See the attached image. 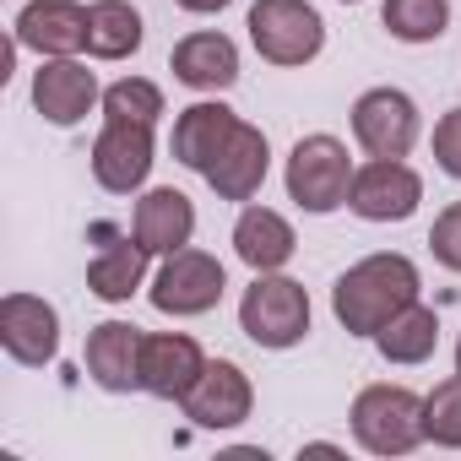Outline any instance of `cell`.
Masks as SVG:
<instances>
[{
  "label": "cell",
  "instance_id": "1",
  "mask_svg": "<svg viewBox=\"0 0 461 461\" xmlns=\"http://www.w3.org/2000/svg\"><path fill=\"white\" fill-rule=\"evenodd\" d=\"M418 267L396 250L364 256L358 267H348L331 288V315L348 337H375L396 310H407L418 299Z\"/></svg>",
  "mask_w": 461,
  "mask_h": 461
},
{
  "label": "cell",
  "instance_id": "2",
  "mask_svg": "<svg viewBox=\"0 0 461 461\" xmlns=\"http://www.w3.org/2000/svg\"><path fill=\"white\" fill-rule=\"evenodd\" d=\"M353 158L337 136L315 131V136H299L294 152H288V168H283V185H288V201L310 217H326L337 206H348V190H353Z\"/></svg>",
  "mask_w": 461,
  "mask_h": 461
},
{
  "label": "cell",
  "instance_id": "3",
  "mask_svg": "<svg viewBox=\"0 0 461 461\" xmlns=\"http://www.w3.org/2000/svg\"><path fill=\"white\" fill-rule=\"evenodd\" d=\"M240 331L256 348L288 353L310 337V294L304 283L283 277V272H256V283L240 299Z\"/></svg>",
  "mask_w": 461,
  "mask_h": 461
},
{
  "label": "cell",
  "instance_id": "4",
  "mask_svg": "<svg viewBox=\"0 0 461 461\" xmlns=\"http://www.w3.org/2000/svg\"><path fill=\"white\" fill-rule=\"evenodd\" d=\"M353 439L369 456H407L418 450L423 434V396L407 385H364L353 396Z\"/></svg>",
  "mask_w": 461,
  "mask_h": 461
},
{
  "label": "cell",
  "instance_id": "5",
  "mask_svg": "<svg viewBox=\"0 0 461 461\" xmlns=\"http://www.w3.org/2000/svg\"><path fill=\"white\" fill-rule=\"evenodd\" d=\"M245 28L267 66H310L326 50V23L310 0H256Z\"/></svg>",
  "mask_w": 461,
  "mask_h": 461
},
{
  "label": "cell",
  "instance_id": "6",
  "mask_svg": "<svg viewBox=\"0 0 461 461\" xmlns=\"http://www.w3.org/2000/svg\"><path fill=\"white\" fill-rule=\"evenodd\" d=\"M222 288H228L222 261H217V256H206V250H195V245H185V250L163 256V267H158V277H152L147 299H152V310H158V315L190 321V315L217 310V304H222Z\"/></svg>",
  "mask_w": 461,
  "mask_h": 461
},
{
  "label": "cell",
  "instance_id": "7",
  "mask_svg": "<svg viewBox=\"0 0 461 461\" xmlns=\"http://www.w3.org/2000/svg\"><path fill=\"white\" fill-rule=\"evenodd\" d=\"M353 141L369 158H407L418 147V104L402 87H369L353 104Z\"/></svg>",
  "mask_w": 461,
  "mask_h": 461
},
{
  "label": "cell",
  "instance_id": "8",
  "mask_svg": "<svg viewBox=\"0 0 461 461\" xmlns=\"http://www.w3.org/2000/svg\"><path fill=\"white\" fill-rule=\"evenodd\" d=\"M418 201H423V179L418 168H407V158H369L348 190V206L364 222H407Z\"/></svg>",
  "mask_w": 461,
  "mask_h": 461
},
{
  "label": "cell",
  "instance_id": "9",
  "mask_svg": "<svg viewBox=\"0 0 461 461\" xmlns=\"http://www.w3.org/2000/svg\"><path fill=\"white\" fill-rule=\"evenodd\" d=\"M179 407H185V418L195 429H240L250 418V407H256V385L234 358H206L201 380L185 391Z\"/></svg>",
  "mask_w": 461,
  "mask_h": 461
},
{
  "label": "cell",
  "instance_id": "10",
  "mask_svg": "<svg viewBox=\"0 0 461 461\" xmlns=\"http://www.w3.org/2000/svg\"><path fill=\"white\" fill-rule=\"evenodd\" d=\"M0 348L23 369H44L60 353V315L39 294H6L0 299Z\"/></svg>",
  "mask_w": 461,
  "mask_h": 461
},
{
  "label": "cell",
  "instance_id": "11",
  "mask_svg": "<svg viewBox=\"0 0 461 461\" xmlns=\"http://www.w3.org/2000/svg\"><path fill=\"white\" fill-rule=\"evenodd\" d=\"M152 125L136 120H104L98 141H93V179L109 195H136L152 174Z\"/></svg>",
  "mask_w": 461,
  "mask_h": 461
},
{
  "label": "cell",
  "instance_id": "12",
  "mask_svg": "<svg viewBox=\"0 0 461 461\" xmlns=\"http://www.w3.org/2000/svg\"><path fill=\"white\" fill-rule=\"evenodd\" d=\"M17 50H33L39 60H66L87 50V6L82 0H28L12 23Z\"/></svg>",
  "mask_w": 461,
  "mask_h": 461
},
{
  "label": "cell",
  "instance_id": "13",
  "mask_svg": "<svg viewBox=\"0 0 461 461\" xmlns=\"http://www.w3.org/2000/svg\"><path fill=\"white\" fill-rule=\"evenodd\" d=\"M93 104H104V87H98V77H93L77 55L44 60V66L33 71V109H39L50 125L71 131V125H82V120L93 114Z\"/></svg>",
  "mask_w": 461,
  "mask_h": 461
},
{
  "label": "cell",
  "instance_id": "14",
  "mask_svg": "<svg viewBox=\"0 0 461 461\" xmlns=\"http://www.w3.org/2000/svg\"><path fill=\"white\" fill-rule=\"evenodd\" d=\"M141 331L131 321H104L87 331V348H82V364L93 375L98 391L109 396H125V391H141Z\"/></svg>",
  "mask_w": 461,
  "mask_h": 461
},
{
  "label": "cell",
  "instance_id": "15",
  "mask_svg": "<svg viewBox=\"0 0 461 461\" xmlns=\"http://www.w3.org/2000/svg\"><path fill=\"white\" fill-rule=\"evenodd\" d=\"M206 353L185 331H152L141 342V391L158 402H185V391L201 380Z\"/></svg>",
  "mask_w": 461,
  "mask_h": 461
},
{
  "label": "cell",
  "instance_id": "16",
  "mask_svg": "<svg viewBox=\"0 0 461 461\" xmlns=\"http://www.w3.org/2000/svg\"><path fill=\"white\" fill-rule=\"evenodd\" d=\"M267 168H272V147H267V131H256V125H245L240 120V131L222 141V152L206 163V185L222 195V201H250L261 185H267Z\"/></svg>",
  "mask_w": 461,
  "mask_h": 461
},
{
  "label": "cell",
  "instance_id": "17",
  "mask_svg": "<svg viewBox=\"0 0 461 461\" xmlns=\"http://www.w3.org/2000/svg\"><path fill=\"white\" fill-rule=\"evenodd\" d=\"M168 66H174V82H185L190 93H222L240 82V44L217 28H201L174 44Z\"/></svg>",
  "mask_w": 461,
  "mask_h": 461
},
{
  "label": "cell",
  "instance_id": "18",
  "mask_svg": "<svg viewBox=\"0 0 461 461\" xmlns=\"http://www.w3.org/2000/svg\"><path fill=\"white\" fill-rule=\"evenodd\" d=\"M98 256L87 261V294L104 304H131L136 288L147 283V261L152 250L136 234H114V228H98Z\"/></svg>",
  "mask_w": 461,
  "mask_h": 461
},
{
  "label": "cell",
  "instance_id": "19",
  "mask_svg": "<svg viewBox=\"0 0 461 461\" xmlns=\"http://www.w3.org/2000/svg\"><path fill=\"white\" fill-rule=\"evenodd\" d=\"M131 234H136L152 256L185 250V245L195 240V206H190V195L174 190V185L147 190V195L136 201V212H131Z\"/></svg>",
  "mask_w": 461,
  "mask_h": 461
},
{
  "label": "cell",
  "instance_id": "20",
  "mask_svg": "<svg viewBox=\"0 0 461 461\" xmlns=\"http://www.w3.org/2000/svg\"><path fill=\"white\" fill-rule=\"evenodd\" d=\"M299 250V234L294 222L272 206H245L240 222H234V256L250 267V272H283Z\"/></svg>",
  "mask_w": 461,
  "mask_h": 461
},
{
  "label": "cell",
  "instance_id": "21",
  "mask_svg": "<svg viewBox=\"0 0 461 461\" xmlns=\"http://www.w3.org/2000/svg\"><path fill=\"white\" fill-rule=\"evenodd\" d=\"M234 131H240V114H234V109H228V104H217V98H201V104L179 109L168 147H174V158H179L185 168L206 174V163L222 152V141L234 136Z\"/></svg>",
  "mask_w": 461,
  "mask_h": 461
},
{
  "label": "cell",
  "instance_id": "22",
  "mask_svg": "<svg viewBox=\"0 0 461 461\" xmlns=\"http://www.w3.org/2000/svg\"><path fill=\"white\" fill-rule=\"evenodd\" d=\"M375 348H380V358L385 364H402V369H412V364H429L434 358V348H439V315L429 310V304H407V310H396L380 331H375Z\"/></svg>",
  "mask_w": 461,
  "mask_h": 461
},
{
  "label": "cell",
  "instance_id": "23",
  "mask_svg": "<svg viewBox=\"0 0 461 461\" xmlns=\"http://www.w3.org/2000/svg\"><path fill=\"white\" fill-rule=\"evenodd\" d=\"M141 12L131 0H93L87 6V55L93 60H131L141 50Z\"/></svg>",
  "mask_w": 461,
  "mask_h": 461
},
{
  "label": "cell",
  "instance_id": "24",
  "mask_svg": "<svg viewBox=\"0 0 461 461\" xmlns=\"http://www.w3.org/2000/svg\"><path fill=\"white\" fill-rule=\"evenodd\" d=\"M380 23L402 44H434L450 28V0H385Z\"/></svg>",
  "mask_w": 461,
  "mask_h": 461
},
{
  "label": "cell",
  "instance_id": "25",
  "mask_svg": "<svg viewBox=\"0 0 461 461\" xmlns=\"http://www.w3.org/2000/svg\"><path fill=\"white\" fill-rule=\"evenodd\" d=\"M104 120L158 125V120H163V87L147 82V77H120L114 87H104Z\"/></svg>",
  "mask_w": 461,
  "mask_h": 461
},
{
  "label": "cell",
  "instance_id": "26",
  "mask_svg": "<svg viewBox=\"0 0 461 461\" xmlns=\"http://www.w3.org/2000/svg\"><path fill=\"white\" fill-rule=\"evenodd\" d=\"M423 434L445 450H461V375L439 380L423 396Z\"/></svg>",
  "mask_w": 461,
  "mask_h": 461
},
{
  "label": "cell",
  "instance_id": "27",
  "mask_svg": "<svg viewBox=\"0 0 461 461\" xmlns=\"http://www.w3.org/2000/svg\"><path fill=\"white\" fill-rule=\"evenodd\" d=\"M429 250H434V261H439L445 272H461V201H450V206L434 217Z\"/></svg>",
  "mask_w": 461,
  "mask_h": 461
},
{
  "label": "cell",
  "instance_id": "28",
  "mask_svg": "<svg viewBox=\"0 0 461 461\" xmlns=\"http://www.w3.org/2000/svg\"><path fill=\"white\" fill-rule=\"evenodd\" d=\"M434 163L450 179H461V109H445L439 114V125H434Z\"/></svg>",
  "mask_w": 461,
  "mask_h": 461
},
{
  "label": "cell",
  "instance_id": "29",
  "mask_svg": "<svg viewBox=\"0 0 461 461\" xmlns=\"http://www.w3.org/2000/svg\"><path fill=\"white\" fill-rule=\"evenodd\" d=\"M179 12H190V17H212V12H222L228 0H174Z\"/></svg>",
  "mask_w": 461,
  "mask_h": 461
},
{
  "label": "cell",
  "instance_id": "30",
  "mask_svg": "<svg viewBox=\"0 0 461 461\" xmlns=\"http://www.w3.org/2000/svg\"><path fill=\"white\" fill-rule=\"evenodd\" d=\"M456 375H461V342H456Z\"/></svg>",
  "mask_w": 461,
  "mask_h": 461
},
{
  "label": "cell",
  "instance_id": "31",
  "mask_svg": "<svg viewBox=\"0 0 461 461\" xmlns=\"http://www.w3.org/2000/svg\"><path fill=\"white\" fill-rule=\"evenodd\" d=\"M342 6H358V0H342Z\"/></svg>",
  "mask_w": 461,
  "mask_h": 461
}]
</instances>
